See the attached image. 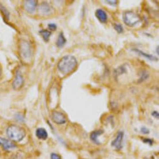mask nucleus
I'll return each mask as SVG.
<instances>
[{
  "mask_svg": "<svg viewBox=\"0 0 159 159\" xmlns=\"http://www.w3.org/2000/svg\"><path fill=\"white\" fill-rule=\"evenodd\" d=\"M51 119L54 123L59 125L64 124L67 121L64 114L57 110H54L51 112Z\"/></svg>",
  "mask_w": 159,
  "mask_h": 159,
  "instance_id": "5",
  "label": "nucleus"
},
{
  "mask_svg": "<svg viewBox=\"0 0 159 159\" xmlns=\"http://www.w3.org/2000/svg\"><path fill=\"white\" fill-rule=\"evenodd\" d=\"M48 28H49L51 31H56L57 29V25L55 23H49L47 26Z\"/></svg>",
  "mask_w": 159,
  "mask_h": 159,
  "instance_id": "21",
  "label": "nucleus"
},
{
  "mask_svg": "<svg viewBox=\"0 0 159 159\" xmlns=\"http://www.w3.org/2000/svg\"><path fill=\"white\" fill-rule=\"evenodd\" d=\"M156 51H157V54H159V52H158V46H157V47Z\"/></svg>",
  "mask_w": 159,
  "mask_h": 159,
  "instance_id": "27",
  "label": "nucleus"
},
{
  "mask_svg": "<svg viewBox=\"0 0 159 159\" xmlns=\"http://www.w3.org/2000/svg\"><path fill=\"white\" fill-rule=\"evenodd\" d=\"M51 159H61V157L56 153H52L51 155Z\"/></svg>",
  "mask_w": 159,
  "mask_h": 159,
  "instance_id": "22",
  "label": "nucleus"
},
{
  "mask_svg": "<svg viewBox=\"0 0 159 159\" xmlns=\"http://www.w3.org/2000/svg\"><path fill=\"white\" fill-rule=\"evenodd\" d=\"M114 28L115 29V30L119 34H121L122 32H123L124 31V28L120 24H118V23H115L114 24Z\"/></svg>",
  "mask_w": 159,
  "mask_h": 159,
  "instance_id": "17",
  "label": "nucleus"
},
{
  "mask_svg": "<svg viewBox=\"0 0 159 159\" xmlns=\"http://www.w3.org/2000/svg\"><path fill=\"white\" fill-rule=\"evenodd\" d=\"M95 15L97 19L102 23H106L108 21V14L102 9H97L96 10Z\"/></svg>",
  "mask_w": 159,
  "mask_h": 159,
  "instance_id": "10",
  "label": "nucleus"
},
{
  "mask_svg": "<svg viewBox=\"0 0 159 159\" xmlns=\"http://www.w3.org/2000/svg\"><path fill=\"white\" fill-rule=\"evenodd\" d=\"M24 83V80L23 76H22L21 73L20 71H17L16 74V77L14 79L13 83H12V87L14 90H19L23 86Z\"/></svg>",
  "mask_w": 159,
  "mask_h": 159,
  "instance_id": "6",
  "label": "nucleus"
},
{
  "mask_svg": "<svg viewBox=\"0 0 159 159\" xmlns=\"http://www.w3.org/2000/svg\"><path fill=\"white\" fill-rule=\"evenodd\" d=\"M7 135L8 137L15 142H20L26 136V131L17 125H11L7 129Z\"/></svg>",
  "mask_w": 159,
  "mask_h": 159,
  "instance_id": "2",
  "label": "nucleus"
},
{
  "mask_svg": "<svg viewBox=\"0 0 159 159\" xmlns=\"http://www.w3.org/2000/svg\"><path fill=\"white\" fill-rule=\"evenodd\" d=\"M103 132H104V131L101 130V129H100V130H96V131H93L90 135L91 140L94 143L97 144V145H100L101 143H100V142H99L98 137H99V136H100L103 134Z\"/></svg>",
  "mask_w": 159,
  "mask_h": 159,
  "instance_id": "11",
  "label": "nucleus"
},
{
  "mask_svg": "<svg viewBox=\"0 0 159 159\" xmlns=\"http://www.w3.org/2000/svg\"><path fill=\"white\" fill-rule=\"evenodd\" d=\"M40 35L42 36L43 38L44 41L48 42L49 40L50 36H51V32L47 30V29H42V30L39 31Z\"/></svg>",
  "mask_w": 159,
  "mask_h": 159,
  "instance_id": "16",
  "label": "nucleus"
},
{
  "mask_svg": "<svg viewBox=\"0 0 159 159\" xmlns=\"http://www.w3.org/2000/svg\"><path fill=\"white\" fill-rule=\"evenodd\" d=\"M37 6V1L33 0H28L24 2V9L28 13L32 14L35 12Z\"/></svg>",
  "mask_w": 159,
  "mask_h": 159,
  "instance_id": "8",
  "label": "nucleus"
},
{
  "mask_svg": "<svg viewBox=\"0 0 159 159\" xmlns=\"http://www.w3.org/2000/svg\"><path fill=\"white\" fill-rule=\"evenodd\" d=\"M133 51H134L135 53H137V54H139V55H140V56H143V58H145L147 59V60H149L153 61H155L158 60V59L156 57H155L154 56H153V55H151V54H147L146 53H144L143 51L140 50L139 49H133Z\"/></svg>",
  "mask_w": 159,
  "mask_h": 159,
  "instance_id": "13",
  "label": "nucleus"
},
{
  "mask_svg": "<svg viewBox=\"0 0 159 159\" xmlns=\"http://www.w3.org/2000/svg\"><path fill=\"white\" fill-rule=\"evenodd\" d=\"M36 135L39 139L46 140L48 137V134L45 129L38 128L36 131Z\"/></svg>",
  "mask_w": 159,
  "mask_h": 159,
  "instance_id": "12",
  "label": "nucleus"
},
{
  "mask_svg": "<svg viewBox=\"0 0 159 159\" xmlns=\"http://www.w3.org/2000/svg\"><path fill=\"white\" fill-rule=\"evenodd\" d=\"M0 74H1V72H0Z\"/></svg>",
  "mask_w": 159,
  "mask_h": 159,
  "instance_id": "28",
  "label": "nucleus"
},
{
  "mask_svg": "<svg viewBox=\"0 0 159 159\" xmlns=\"http://www.w3.org/2000/svg\"><path fill=\"white\" fill-rule=\"evenodd\" d=\"M0 146H1L3 149L6 150L13 149L16 147V145L11 140L6 139L0 137Z\"/></svg>",
  "mask_w": 159,
  "mask_h": 159,
  "instance_id": "9",
  "label": "nucleus"
},
{
  "mask_svg": "<svg viewBox=\"0 0 159 159\" xmlns=\"http://www.w3.org/2000/svg\"><path fill=\"white\" fill-rule=\"evenodd\" d=\"M140 131H141V132L143 134H148L150 132L149 129L145 127H142L141 128V129H140Z\"/></svg>",
  "mask_w": 159,
  "mask_h": 159,
  "instance_id": "23",
  "label": "nucleus"
},
{
  "mask_svg": "<svg viewBox=\"0 0 159 159\" xmlns=\"http://www.w3.org/2000/svg\"><path fill=\"white\" fill-rule=\"evenodd\" d=\"M77 65V61L74 56L66 55L58 62V69L62 74H68L76 69Z\"/></svg>",
  "mask_w": 159,
  "mask_h": 159,
  "instance_id": "1",
  "label": "nucleus"
},
{
  "mask_svg": "<svg viewBox=\"0 0 159 159\" xmlns=\"http://www.w3.org/2000/svg\"><path fill=\"white\" fill-rule=\"evenodd\" d=\"M124 23L129 27H134L141 21L138 14L132 11H127L123 14Z\"/></svg>",
  "mask_w": 159,
  "mask_h": 159,
  "instance_id": "4",
  "label": "nucleus"
},
{
  "mask_svg": "<svg viewBox=\"0 0 159 159\" xmlns=\"http://www.w3.org/2000/svg\"><path fill=\"white\" fill-rule=\"evenodd\" d=\"M106 3H109V5L115 6L117 5V1H115V0H111V1H105Z\"/></svg>",
  "mask_w": 159,
  "mask_h": 159,
  "instance_id": "25",
  "label": "nucleus"
},
{
  "mask_svg": "<svg viewBox=\"0 0 159 159\" xmlns=\"http://www.w3.org/2000/svg\"><path fill=\"white\" fill-rule=\"evenodd\" d=\"M39 10L42 14H49L51 13V8L47 3H42Z\"/></svg>",
  "mask_w": 159,
  "mask_h": 159,
  "instance_id": "15",
  "label": "nucleus"
},
{
  "mask_svg": "<svg viewBox=\"0 0 159 159\" xmlns=\"http://www.w3.org/2000/svg\"><path fill=\"white\" fill-rule=\"evenodd\" d=\"M152 116L154 117H155V119H158L159 118V114L157 111H154L152 112Z\"/></svg>",
  "mask_w": 159,
  "mask_h": 159,
  "instance_id": "26",
  "label": "nucleus"
},
{
  "mask_svg": "<svg viewBox=\"0 0 159 159\" xmlns=\"http://www.w3.org/2000/svg\"><path fill=\"white\" fill-rule=\"evenodd\" d=\"M19 53L21 58L26 62H29L32 58L31 44L26 40H21L19 44Z\"/></svg>",
  "mask_w": 159,
  "mask_h": 159,
  "instance_id": "3",
  "label": "nucleus"
},
{
  "mask_svg": "<svg viewBox=\"0 0 159 159\" xmlns=\"http://www.w3.org/2000/svg\"><path fill=\"white\" fill-rule=\"evenodd\" d=\"M143 142L145 143L149 144L150 145H152L153 143V140L150 139H143Z\"/></svg>",
  "mask_w": 159,
  "mask_h": 159,
  "instance_id": "24",
  "label": "nucleus"
},
{
  "mask_svg": "<svg viewBox=\"0 0 159 159\" xmlns=\"http://www.w3.org/2000/svg\"><path fill=\"white\" fill-rule=\"evenodd\" d=\"M124 132L122 131L118 132L116 139L112 142V146L116 148L117 150L121 149L122 147V141L124 138Z\"/></svg>",
  "mask_w": 159,
  "mask_h": 159,
  "instance_id": "7",
  "label": "nucleus"
},
{
  "mask_svg": "<svg viewBox=\"0 0 159 159\" xmlns=\"http://www.w3.org/2000/svg\"><path fill=\"white\" fill-rule=\"evenodd\" d=\"M0 10L1 11L2 13H3V14H4V15L5 16V17L8 20L9 18V14L8 11H7L6 9L5 8V7L1 4H0Z\"/></svg>",
  "mask_w": 159,
  "mask_h": 159,
  "instance_id": "18",
  "label": "nucleus"
},
{
  "mask_svg": "<svg viewBox=\"0 0 159 159\" xmlns=\"http://www.w3.org/2000/svg\"><path fill=\"white\" fill-rule=\"evenodd\" d=\"M66 42H67V40H66V38L64 37V34L62 32H60L56 43L57 47L59 48L62 47L66 44Z\"/></svg>",
  "mask_w": 159,
  "mask_h": 159,
  "instance_id": "14",
  "label": "nucleus"
},
{
  "mask_svg": "<svg viewBox=\"0 0 159 159\" xmlns=\"http://www.w3.org/2000/svg\"><path fill=\"white\" fill-rule=\"evenodd\" d=\"M125 68H123L122 66H120L119 68H117L116 71V75H119L122 74V73H123L125 71V70L124 69Z\"/></svg>",
  "mask_w": 159,
  "mask_h": 159,
  "instance_id": "20",
  "label": "nucleus"
},
{
  "mask_svg": "<svg viewBox=\"0 0 159 159\" xmlns=\"http://www.w3.org/2000/svg\"><path fill=\"white\" fill-rule=\"evenodd\" d=\"M15 119L18 120V122H23L24 120V117L21 115L20 114H18L15 116Z\"/></svg>",
  "mask_w": 159,
  "mask_h": 159,
  "instance_id": "19",
  "label": "nucleus"
}]
</instances>
